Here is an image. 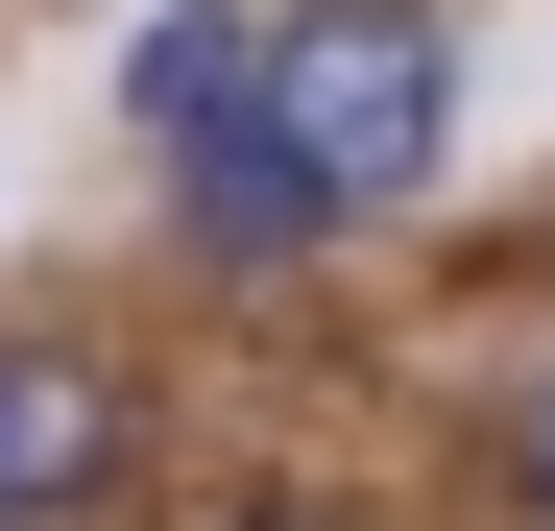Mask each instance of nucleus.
I'll return each instance as SVG.
<instances>
[{"label":"nucleus","instance_id":"nucleus-1","mask_svg":"<svg viewBox=\"0 0 555 531\" xmlns=\"http://www.w3.org/2000/svg\"><path fill=\"white\" fill-rule=\"evenodd\" d=\"M266 145H314V194L387 218L411 169L459 145V49H435V0H291V25H266Z\"/></svg>","mask_w":555,"mask_h":531},{"label":"nucleus","instance_id":"nucleus-2","mask_svg":"<svg viewBox=\"0 0 555 531\" xmlns=\"http://www.w3.org/2000/svg\"><path fill=\"white\" fill-rule=\"evenodd\" d=\"M121 483V363L98 338H0V531H73Z\"/></svg>","mask_w":555,"mask_h":531},{"label":"nucleus","instance_id":"nucleus-3","mask_svg":"<svg viewBox=\"0 0 555 531\" xmlns=\"http://www.w3.org/2000/svg\"><path fill=\"white\" fill-rule=\"evenodd\" d=\"M169 218H194V266H291V242H338L314 145H266V121H218L194 169H169Z\"/></svg>","mask_w":555,"mask_h":531},{"label":"nucleus","instance_id":"nucleus-4","mask_svg":"<svg viewBox=\"0 0 555 531\" xmlns=\"http://www.w3.org/2000/svg\"><path fill=\"white\" fill-rule=\"evenodd\" d=\"M121 121H145V145H218V121H266V25H242V0H169V25L121 49Z\"/></svg>","mask_w":555,"mask_h":531},{"label":"nucleus","instance_id":"nucleus-5","mask_svg":"<svg viewBox=\"0 0 555 531\" xmlns=\"http://www.w3.org/2000/svg\"><path fill=\"white\" fill-rule=\"evenodd\" d=\"M507 483H531V507H555V387H531V411H507Z\"/></svg>","mask_w":555,"mask_h":531},{"label":"nucleus","instance_id":"nucleus-6","mask_svg":"<svg viewBox=\"0 0 555 531\" xmlns=\"http://www.w3.org/2000/svg\"><path fill=\"white\" fill-rule=\"evenodd\" d=\"M242 531H338V507H242Z\"/></svg>","mask_w":555,"mask_h":531}]
</instances>
